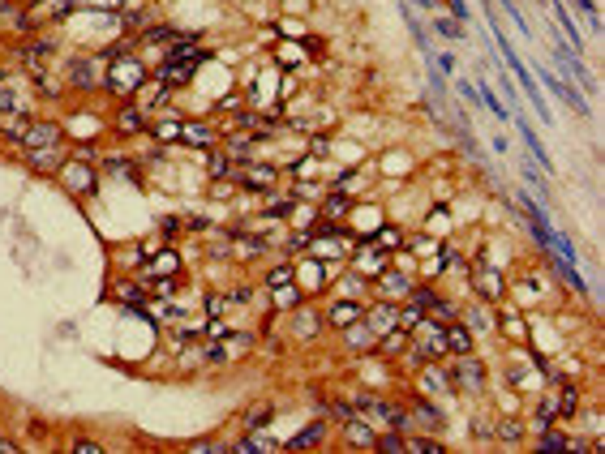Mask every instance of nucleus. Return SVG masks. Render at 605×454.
<instances>
[{
  "instance_id": "f257e3e1",
  "label": "nucleus",
  "mask_w": 605,
  "mask_h": 454,
  "mask_svg": "<svg viewBox=\"0 0 605 454\" xmlns=\"http://www.w3.org/2000/svg\"><path fill=\"white\" fill-rule=\"evenodd\" d=\"M22 142L30 146V150L56 146V142H60V124H56V120H30V124L22 129Z\"/></svg>"
},
{
  "instance_id": "f03ea898",
  "label": "nucleus",
  "mask_w": 605,
  "mask_h": 454,
  "mask_svg": "<svg viewBox=\"0 0 605 454\" xmlns=\"http://www.w3.org/2000/svg\"><path fill=\"white\" fill-rule=\"evenodd\" d=\"M515 129H519V137H524V146H528V150H532V159H537V168H545V172H554V159H550V150H545V146H541V137H537V129H532L528 120H524L519 111H515Z\"/></svg>"
},
{
  "instance_id": "7ed1b4c3",
  "label": "nucleus",
  "mask_w": 605,
  "mask_h": 454,
  "mask_svg": "<svg viewBox=\"0 0 605 454\" xmlns=\"http://www.w3.org/2000/svg\"><path fill=\"white\" fill-rule=\"evenodd\" d=\"M541 82L550 86V94H558L563 103H571V107H576V111H584V116H588V103H584V94H580L576 86H567V82H558V77H554L550 69H541Z\"/></svg>"
},
{
  "instance_id": "20e7f679",
  "label": "nucleus",
  "mask_w": 605,
  "mask_h": 454,
  "mask_svg": "<svg viewBox=\"0 0 605 454\" xmlns=\"http://www.w3.org/2000/svg\"><path fill=\"white\" fill-rule=\"evenodd\" d=\"M442 343H447V351H455V356H472V330L451 321V326L442 330Z\"/></svg>"
},
{
  "instance_id": "39448f33",
  "label": "nucleus",
  "mask_w": 605,
  "mask_h": 454,
  "mask_svg": "<svg viewBox=\"0 0 605 454\" xmlns=\"http://www.w3.org/2000/svg\"><path fill=\"white\" fill-rule=\"evenodd\" d=\"M361 317L370 321V330H374V334H387L391 326H400V313H395L391 304H374V309H370V313H361Z\"/></svg>"
},
{
  "instance_id": "423d86ee",
  "label": "nucleus",
  "mask_w": 605,
  "mask_h": 454,
  "mask_svg": "<svg viewBox=\"0 0 605 454\" xmlns=\"http://www.w3.org/2000/svg\"><path fill=\"white\" fill-rule=\"evenodd\" d=\"M326 321H331V326H339V330H348V326H357V321H361V309H357L352 300H335V304H331V313H326Z\"/></svg>"
},
{
  "instance_id": "0eeeda50",
  "label": "nucleus",
  "mask_w": 605,
  "mask_h": 454,
  "mask_svg": "<svg viewBox=\"0 0 605 454\" xmlns=\"http://www.w3.org/2000/svg\"><path fill=\"white\" fill-rule=\"evenodd\" d=\"M322 433H326V425H322V420H318V425H309V429H300V433H296V437H292V442L283 446V450H313L318 442H322Z\"/></svg>"
},
{
  "instance_id": "6e6552de",
  "label": "nucleus",
  "mask_w": 605,
  "mask_h": 454,
  "mask_svg": "<svg viewBox=\"0 0 605 454\" xmlns=\"http://www.w3.org/2000/svg\"><path fill=\"white\" fill-rule=\"evenodd\" d=\"M181 60H202V47L194 39H177V43L168 47V60L164 64H181Z\"/></svg>"
},
{
  "instance_id": "1a4fd4ad",
  "label": "nucleus",
  "mask_w": 605,
  "mask_h": 454,
  "mask_svg": "<svg viewBox=\"0 0 605 454\" xmlns=\"http://www.w3.org/2000/svg\"><path fill=\"white\" fill-rule=\"evenodd\" d=\"M472 90H476V99H481V103H485V107H489L498 120H506V116H511V111H506V103H498V94L489 90V82H485V77H481V82H476Z\"/></svg>"
},
{
  "instance_id": "9d476101",
  "label": "nucleus",
  "mask_w": 605,
  "mask_h": 454,
  "mask_svg": "<svg viewBox=\"0 0 605 454\" xmlns=\"http://www.w3.org/2000/svg\"><path fill=\"white\" fill-rule=\"evenodd\" d=\"M344 437H348V442H352V446H365V450H374V429H365V425H357V420H344Z\"/></svg>"
},
{
  "instance_id": "9b49d317",
  "label": "nucleus",
  "mask_w": 605,
  "mask_h": 454,
  "mask_svg": "<svg viewBox=\"0 0 605 454\" xmlns=\"http://www.w3.org/2000/svg\"><path fill=\"white\" fill-rule=\"evenodd\" d=\"M374 450H382V454H404V450H408V437H404L400 429H391V433L374 437Z\"/></svg>"
},
{
  "instance_id": "f8f14e48",
  "label": "nucleus",
  "mask_w": 605,
  "mask_h": 454,
  "mask_svg": "<svg viewBox=\"0 0 605 454\" xmlns=\"http://www.w3.org/2000/svg\"><path fill=\"white\" fill-rule=\"evenodd\" d=\"M550 5H554V13H558V22H563V30H567V39H571V47H580V52H584V35H580V30H576V22H571V13L558 5V0H550Z\"/></svg>"
},
{
  "instance_id": "ddd939ff",
  "label": "nucleus",
  "mask_w": 605,
  "mask_h": 454,
  "mask_svg": "<svg viewBox=\"0 0 605 454\" xmlns=\"http://www.w3.org/2000/svg\"><path fill=\"white\" fill-rule=\"evenodd\" d=\"M211 129H206V124H185L181 129V142H189V146H211Z\"/></svg>"
},
{
  "instance_id": "4468645a",
  "label": "nucleus",
  "mask_w": 605,
  "mask_h": 454,
  "mask_svg": "<svg viewBox=\"0 0 605 454\" xmlns=\"http://www.w3.org/2000/svg\"><path fill=\"white\" fill-rule=\"evenodd\" d=\"M554 403H558V416H576V408H580V390H576V386H563Z\"/></svg>"
},
{
  "instance_id": "2eb2a0df",
  "label": "nucleus",
  "mask_w": 605,
  "mask_h": 454,
  "mask_svg": "<svg viewBox=\"0 0 605 454\" xmlns=\"http://www.w3.org/2000/svg\"><path fill=\"white\" fill-rule=\"evenodd\" d=\"M245 425H249L253 433H258V429H266V425H270V403H253V408H249V416H245Z\"/></svg>"
},
{
  "instance_id": "dca6fc26",
  "label": "nucleus",
  "mask_w": 605,
  "mask_h": 454,
  "mask_svg": "<svg viewBox=\"0 0 605 454\" xmlns=\"http://www.w3.org/2000/svg\"><path fill=\"white\" fill-rule=\"evenodd\" d=\"M567 442H571L567 433H558L554 425H545V433H541V446H537V450H567Z\"/></svg>"
},
{
  "instance_id": "f3484780",
  "label": "nucleus",
  "mask_w": 605,
  "mask_h": 454,
  "mask_svg": "<svg viewBox=\"0 0 605 454\" xmlns=\"http://www.w3.org/2000/svg\"><path fill=\"white\" fill-rule=\"evenodd\" d=\"M412 420H421V425H429V429H442V416H438V408H434V403H417V412H412Z\"/></svg>"
},
{
  "instance_id": "a211bd4d",
  "label": "nucleus",
  "mask_w": 605,
  "mask_h": 454,
  "mask_svg": "<svg viewBox=\"0 0 605 454\" xmlns=\"http://www.w3.org/2000/svg\"><path fill=\"white\" fill-rule=\"evenodd\" d=\"M408 450H412V454H442L447 446H442L438 437H412V442H408Z\"/></svg>"
},
{
  "instance_id": "6ab92c4d",
  "label": "nucleus",
  "mask_w": 605,
  "mask_h": 454,
  "mask_svg": "<svg viewBox=\"0 0 605 454\" xmlns=\"http://www.w3.org/2000/svg\"><path fill=\"white\" fill-rule=\"evenodd\" d=\"M236 454H266V450H275V446H270V437H245V442L241 446H232Z\"/></svg>"
},
{
  "instance_id": "aec40b11",
  "label": "nucleus",
  "mask_w": 605,
  "mask_h": 454,
  "mask_svg": "<svg viewBox=\"0 0 605 454\" xmlns=\"http://www.w3.org/2000/svg\"><path fill=\"white\" fill-rule=\"evenodd\" d=\"M56 159H60L56 146H43V150H30V168H56Z\"/></svg>"
},
{
  "instance_id": "412c9836",
  "label": "nucleus",
  "mask_w": 605,
  "mask_h": 454,
  "mask_svg": "<svg viewBox=\"0 0 605 454\" xmlns=\"http://www.w3.org/2000/svg\"><path fill=\"white\" fill-rule=\"evenodd\" d=\"M374 343H378L374 330H352V334H348V347H352V351H370Z\"/></svg>"
},
{
  "instance_id": "4be33fe9",
  "label": "nucleus",
  "mask_w": 605,
  "mask_h": 454,
  "mask_svg": "<svg viewBox=\"0 0 605 454\" xmlns=\"http://www.w3.org/2000/svg\"><path fill=\"white\" fill-rule=\"evenodd\" d=\"M116 124L125 129V133H138V129H142V111H138V107H120Z\"/></svg>"
},
{
  "instance_id": "5701e85b",
  "label": "nucleus",
  "mask_w": 605,
  "mask_h": 454,
  "mask_svg": "<svg viewBox=\"0 0 605 454\" xmlns=\"http://www.w3.org/2000/svg\"><path fill=\"white\" fill-rule=\"evenodd\" d=\"M382 351H387V356L404 351V326H391V330H387V338H382Z\"/></svg>"
},
{
  "instance_id": "b1692460",
  "label": "nucleus",
  "mask_w": 605,
  "mask_h": 454,
  "mask_svg": "<svg viewBox=\"0 0 605 454\" xmlns=\"http://www.w3.org/2000/svg\"><path fill=\"white\" fill-rule=\"evenodd\" d=\"M464 360H468V356H464ZM464 377H468L472 390H481V386H485V369L476 364V360H468V364H464Z\"/></svg>"
},
{
  "instance_id": "393cba45",
  "label": "nucleus",
  "mask_w": 605,
  "mask_h": 454,
  "mask_svg": "<svg viewBox=\"0 0 605 454\" xmlns=\"http://www.w3.org/2000/svg\"><path fill=\"white\" fill-rule=\"evenodd\" d=\"M374 245H382V249H400V245H404V236L395 232V227H382V232L374 236Z\"/></svg>"
},
{
  "instance_id": "a878e982",
  "label": "nucleus",
  "mask_w": 605,
  "mask_h": 454,
  "mask_svg": "<svg viewBox=\"0 0 605 454\" xmlns=\"http://www.w3.org/2000/svg\"><path fill=\"white\" fill-rule=\"evenodd\" d=\"M181 270V262H177V253H164V257H159V262L151 266V274H177Z\"/></svg>"
},
{
  "instance_id": "bb28decb",
  "label": "nucleus",
  "mask_w": 605,
  "mask_h": 454,
  "mask_svg": "<svg viewBox=\"0 0 605 454\" xmlns=\"http://www.w3.org/2000/svg\"><path fill=\"white\" fill-rule=\"evenodd\" d=\"M434 26H438V35H447V39H464V30H459V22H455V18H451V22H447V18H438Z\"/></svg>"
},
{
  "instance_id": "cd10ccee",
  "label": "nucleus",
  "mask_w": 605,
  "mask_h": 454,
  "mask_svg": "<svg viewBox=\"0 0 605 454\" xmlns=\"http://www.w3.org/2000/svg\"><path fill=\"white\" fill-rule=\"evenodd\" d=\"M266 283H270V287H288V283H292V270H288V266L270 270V274H266Z\"/></svg>"
},
{
  "instance_id": "c85d7f7f",
  "label": "nucleus",
  "mask_w": 605,
  "mask_h": 454,
  "mask_svg": "<svg viewBox=\"0 0 605 454\" xmlns=\"http://www.w3.org/2000/svg\"><path fill=\"white\" fill-rule=\"evenodd\" d=\"M206 168H211V176H228V155H211V159H206Z\"/></svg>"
},
{
  "instance_id": "c756f323",
  "label": "nucleus",
  "mask_w": 605,
  "mask_h": 454,
  "mask_svg": "<svg viewBox=\"0 0 605 454\" xmlns=\"http://www.w3.org/2000/svg\"><path fill=\"white\" fill-rule=\"evenodd\" d=\"M524 176H528V181H532V185H537L541 193H550V181H545V176L537 172V163H524Z\"/></svg>"
},
{
  "instance_id": "7c9ffc66",
  "label": "nucleus",
  "mask_w": 605,
  "mask_h": 454,
  "mask_svg": "<svg viewBox=\"0 0 605 454\" xmlns=\"http://www.w3.org/2000/svg\"><path fill=\"white\" fill-rule=\"evenodd\" d=\"M172 35H177V30H168V26H151L142 39H146V43H164V39H172Z\"/></svg>"
},
{
  "instance_id": "2f4dec72",
  "label": "nucleus",
  "mask_w": 605,
  "mask_h": 454,
  "mask_svg": "<svg viewBox=\"0 0 605 454\" xmlns=\"http://www.w3.org/2000/svg\"><path fill=\"white\" fill-rule=\"evenodd\" d=\"M189 450H194V454H228L232 446L228 442H206V446H189Z\"/></svg>"
},
{
  "instance_id": "473e14b6",
  "label": "nucleus",
  "mask_w": 605,
  "mask_h": 454,
  "mask_svg": "<svg viewBox=\"0 0 605 454\" xmlns=\"http://www.w3.org/2000/svg\"><path fill=\"white\" fill-rule=\"evenodd\" d=\"M348 210V198H339V193H331L326 198V215H344Z\"/></svg>"
},
{
  "instance_id": "72a5a7b5",
  "label": "nucleus",
  "mask_w": 605,
  "mask_h": 454,
  "mask_svg": "<svg viewBox=\"0 0 605 454\" xmlns=\"http://www.w3.org/2000/svg\"><path fill=\"white\" fill-rule=\"evenodd\" d=\"M103 446L99 442H90V437H82V442H73V454H99Z\"/></svg>"
},
{
  "instance_id": "f704fd0d",
  "label": "nucleus",
  "mask_w": 605,
  "mask_h": 454,
  "mask_svg": "<svg viewBox=\"0 0 605 454\" xmlns=\"http://www.w3.org/2000/svg\"><path fill=\"white\" fill-rule=\"evenodd\" d=\"M155 133H159V142H172V137H181V124H159Z\"/></svg>"
},
{
  "instance_id": "c9c22d12",
  "label": "nucleus",
  "mask_w": 605,
  "mask_h": 454,
  "mask_svg": "<svg viewBox=\"0 0 605 454\" xmlns=\"http://www.w3.org/2000/svg\"><path fill=\"white\" fill-rule=\"evenodd\" d=\"M249 185L258 189V185H270V168H253V176H249Z\"/></svg>"
},
{
  "instance_id": "e433bc0d",
  "label": "nucleus",
  "mask_w": 605,
  "mask_h": 454,
  "mask_svg": "<svg viewBox=\"0 0 605 454\" xmlns=\"http://www.w3.org/2000/svg\"><path fill=\"white\" fill-rule=\"evenodd\" d=\"M296 300H300V291H296V287H279V304H288V309H292Z\"/></svg>"
},
{
  "instance_id": "4c0bfd02",
  "label": "nucleus",
  "mask_w": 605,
  "mask_h": 454,
  "mask_svg": "<svg viewBox=\"0 0 605 454\" xmlns=\"http://www.w3.org/2000/svg\"><path fill=\"white\" fill-rule=\"evenodd\" d=\"M576 9L588 13V18H593V26H601V22H597V5H593V0H576Z\"/></svg>"
},
{
  "instance_id": "58836bf2",
  "label": "nucleus",
  "mask_w": 605,
  "mask_h": 454,
  "mask_svg": "<svg viewBox=\"0 0 605 454\" xmlns=\"http://www.w3.org/2000/svg\"><path fill=\"white\" fill-rule=\"evenodd\" d=\"M296 330H300V334H313V330H318V317H313V313H309V317H300V321H296Z\"/></svg>"
},
{
  "instance_id": "ea45409f",
  "label": "nucleus",
  "mask_w": 605,
  "mask_h": 454,
  "mask_svg": "<svg viewBox=\"0 0 605 454\" xmlns=\"http://www.w3.org/2000/svg\"><path fill=\"white\" fill-rule=\"evenodd\" d=\"M331 416L344 425V420H352V408H348V403H335V408H331Z\"/></svg>"
},
{
  "instance_id": "a19ab883",
  "label": "nucleus",
  "mask_w": 605,
  "mask_h": 454,
  "mask_svg": "<svg viewBox=\"0 0 605 454\" xmlns=\"http://www.w3.org/2000/svg\"><path fill=\"white\" fill-rule=\"evenodd\" d=\"M206 313H211V317L224 313V296H211V300H206Z\"/></svg>"
},
{
  "instance_id": "79ce46f5",
  "label": "nucleus",
  "mask_w": 605,
  "mask_h": 454,
  "mask_svg": "<svg viewBox=\"0 0 605 454\" xmlns=\"http://www.w3.org/2000/svg\"><path fill=\"white\" fill-rule=\"evenodd\" d=\"M502 442H519V425L506 420V425H502Z\"/></svg>"
},
{
  "instance_id": "37998d69",
  "label": "nucleus",
  "mask_w": 605,
  "mask_h": 454,
  "mask_svg": "<svg viewBox=\"0 0 605 454\" xmlns=\"http://www.w3.org/2000/svg\"><path fill=\"white\" fill-rule=\"evenodd\" d=\"M116 296H120V300H142V296H138V287H129V283H120V287H116Z\"/></svg>"
},
{
  "instance_id": "c03bdc74",
  "label": "nucleus",
  "mask_w": 605,
  "mask_h": 454,
  "mask_svg": "<svg viewBox=\"0 0 605 454\" xmlns=\"http://www.w3.org/2000/svg\"><path fill=\"white\" fill-rule=\"evenodd\" d=\"M451 13H455V22H464L468 18V5H464V0H451Z\"/></svg>"
},
{
  "instance_id": "a18cd8bd",
  "label": "nucleus",
  "mask_w": 605,
  "mask_h": 454,
  "mask_svg": "<svg viewBox=\"0 0 605 454\" xmlns=\"http://www.w3.org/2000/svg\"><path fill=\"white\" fill-rule=\"evenodd\" d=\"M412 283H404V279H395V274H387V291H408Z\"/></svg>"
},
{
  "instance_id": "49530a36",
  "label": "nucleus",
  "mask_w": 605,
  "mask_h": 454,
  "mask_svg": "<svg viewBox=\"0 0 605 454\" xmlns=\"http://www.w3.org/2000/svg\"><path fill=\"white\" fill-rule=\"evenodd\" d=\"M0 454H18V446H13V442H5V437H0Z\"/></svg>"
},
{
  "instance_id": "de8ad7c7",
  "label": "nucleus",
  "mask_w": 605,
  "mask_h": 454,
  "mask_svg": "<svg viewBox=\"0 0 605 454\" xmlns=\"http://www.w3.org/2000/svg\"><path fill=\"white\" fill-rule=\"evenodd\" d=\"M412 5H434V0H412Z\"/></svg>"
}]
</instances>
